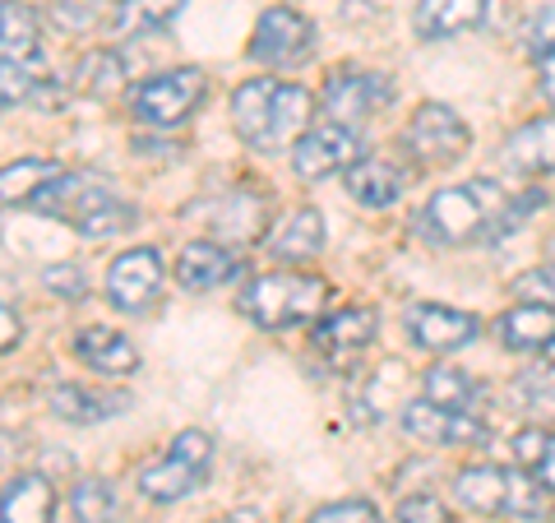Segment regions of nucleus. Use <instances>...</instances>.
<instances>
[{
  "instance_id": "f257e3e1",
  "label": "nucleus",
  "mask_w": 555,
  "mask_h": 523,
  "mask_svg": "<svg viewBox=\"0 0 555 523\" xmlns=\"http://www.w3.org/2000/svg\"><path fill=\"white\" fill-rule=\"evenodd\" d=\"M532 204H542V195L509 200L495 181H463L444 186L426 200V208L416 214V232L436 246H463V241H491L500 232H509L514 222H524Z\"/></svg>"
},
{
  "instance_id": "f03ea898",
  "label": "nucleus",
  "mask_w": 555,
  "mask_h": 523,
  "mask_svg": "<svg viewBox=\"0 0 555 523\" xmlns=\"http://www.w3.org/2000/svg\"><path fill=\"white\" fill-rule=\"evenodd\" d=\"M310 112L315 98L287 79H250L232 93V126L259 153H278L301 139L310 130Z\"/></svg>"
},
{
  "instance_id": "7ed1b4c3",
  "label": "nucleus",
  "mask_w": 555,
  "mask_h": 523,
  "mask_svg": "<svg viewBox=\"0 0 555 523\" xmlns=\"http://www.w3.org/2000/svg\"><path fill=\"white\" fill-rule=\"evenodd\" d=\"M24 208L47 214V218H65L69 228L89 241H107L116 232H126L139 218L134 204H126L107 181L89 177V171H56L38 195L24 200Z\"/></svg>"
},
{
  "instance_id": "20e7f679",
  "label": "nucleus",
  "mask_w": 555,
  "mask_h": 523,
  "mask_svg": "<svg viewBox=\"0 0 555 523\" xmlns=\"http://www.w3.org/2000/svg\"><path fill=\"white\" fill-rule=\"evenodd\" d=\"M454 496L463 510L473 514H509V519H524L537 523L551 514V492L524 468H495V463H481V468H463L454 477Z\"/></svg>"
},
{
  "instance_id": "39448f33",
  "label": "nucleus",
  "mask_w": 555,
  "mask_h": 523,
  "mask_svg": "<svg viewBox=\"0 0 555 523\" xmlns=\"http://www.w3.org/2000/svg\"><path fill=\"white\" fill-rule=\"evenodd\" d=\"M324 296H328V283L315 273H264L236 296V306L259 329H292V324L315 320Z\"/></svg>"
},
{
  "instance_id": "423d86ee",
  "label": "nucleus",
  "mask_w": 555,
  "mask_h": 523,
  "mask_svg": "<svg viewBox=\"0 0 555 523\" xmlns=\"http://www.w3.org/2000/svg\"><path fill=\"white\" fill-rule=\"evenodd\" d=\"M208 463H214V441H208L204 431H181L167 455L153 468H144L139 492H144L149 500H158V505L185 500L208 477Z\"/></svg>"
},
{
  "instance_id": "0eeeda50",
  "label": "nucleus",
  "mask_w": 555,
  "mask_h": 523,
  "mask_svg": "<svg viewBox=\"0 0 555 523\" xmlns=\"http://www.w3.org/2000/svg\"><path fill=\"white\" fill-rule=\"evenodd\" d=\"M467 144H473V130H467L463 116L449 112L444 102H422L403 130V149L422 167H454L467 153Z\"/></svg>"
},
{
  "instance_id": "6e6552de",
  "label": "nucleus",
  "mask_w": 555,
  "mask_h": 523,
  "mask_svg": "<svg viewBox=\"0 0 555 523\" xmlns=\"http://www.w3.org/2000/svg\"><path fill=\"white\" fill-rule=\"evenodd\" d=\"M204 93H208L204 69L185 65V69H167V75L144 79L130 93V102H134V116L144 120V126H163L167 130V126H181V120L204 102Z\"/></svg>"
},
{
  "instance_id": "1a4fd4ad",
  "label": "nucleus",
  "mask_w": 555,
  "mask_h": 523,
  "mask_svg": "<svg viewBox=\"0 0 555 523\" xmlns=\"http://www.w3.org/2000/svg\"><path fill=\"white\" fill-rule=\"evenodd\" d=\"M315 24L306 14L287 10V5H273L259 14L255 24V38H250V61L259 65H273V69H287V65H301L315 56Z\"/></svg>"
},
{
  "instance_id": "9d476101",
  "label": "nucleus",
  "mask_w": 555,
  "mask_h": 523,
  "mask_svg": "<svg viewBox=\"0 0 555 523\" xmlns=\"http://www.w3.org/2000/svg\"><path fill=\"white\" fill-rule=\"evenodd\" d=\"M361 139L352 126H338V120H324V126H310L297 149H292V167H297L301 181H324L334 171H347L352 163H361Z\"/></svg>"
},
{
  "instance_id": "9b49d317",
  "label": "nucleus",
  "mask_w": 555,
  "mask_h": 523,
  "mask_svg": "<svg viewBox=\"0 0 555 523\" xmlns=\"http://www.w3.org/2000/svg\"><path fill=\"white\" fill-rule=\"evenodd\" d=\"M393 102V84L389 75H375V69H338L334 79L324 84V112L338 120V126H357V120H371L379 107Z\"/></svg>"
},
{
  "instance_id": "f8f14e48",
  "label": "nucleus",
  "mask_w": 555,
  "mask_h": 523,
  "mask_svg": "<svg viewBox=\"0 0 555 523\" xmlns=\"http://www.w3.org/2000/svg\"><path fill=\"white\" fill-rule=\"evenodd\" d=\"M408 339L422 347V353H459V347H467L477 334H481V324L473 310H454V306H440V302H416L408 310Z\"/></svg>"
},
{
  "instance_id": "ddd939ff",
  "label": "nucleus",
  "mask_w": 555,
  "mask_h": 523,
  "mask_svg": "<svg viewBox=\"0 0 555 523\" xmlns=\"http://www.w3.org/2000/svg\"><path fill=\"white\" fill-rule=\"evenodd\" d=\"M163 288V255L153 246H139V251H126L107 269V296L116 310H126V316H139V310H149V302L158 296Z\"/></svg>"
},
{
  "instance_id": "4468645a",
  "label": "nucleus",
  "mask_w": 555,
  "mask_h": 523,
  "mask_svg": "<svg viewBox=\"0 0 555 523\" xmlns=\"http://www.w3.org/2000/svg\"><path fill=\"white\" fill-rule=\"evenodd\" d=\"M403 431L412 441H426V445H477L486 441V422L477 412H444L426 398L403 408Z\"/></svg>"
},
{
  "instance_id": "2eb2a0df",
  "label": "nucleus",
  "mask_w": 555,
  "mask_h": 523,
  "mask_svg": "<svg viewBox=\"0 0 555 523\" xmlns=\"http://www.w3.org/2000/svg\"><path fill=\"white\" fill-rule=\"evenodd\" d=\"M241 259L218 246V241H190V246L177 255V283L185 292H214L222 283H232V278H241Z\"/></svg>"
},
{
  "instance_id": "dca6fc26",
  "label": "nucleus",
  "mask_w": 555,
  "mask_h": 523,
  "mask_svg": "<svg viewBox=\"0 0 555 523\" xmlns=\"http://www.w3.org/2000/svg\"><path fill=\"white\" fill-rule=\"evenodd\" d=\"M375 306H343L334 310L328 320L315 324V347L324 357H334V361H347V357H357L361 347H371L375 339Z\"/></svg>"
},
{
  "instance_id": "f3484780",
  "label": "nucleus",
  "mask_w": 555,
  "mask_h": 523,
  "mask_svg": "<svg viewBox=\"0 0 555 523\" xmlns=\"http://www.w3.org/2000/svg\"><path fill=\"white\" fill-rule=\"evenodd\" d=\"M130 408V394L120 390H89V385H56L51 390V412L61 422H75V426H93V422H107V417L126 412Z\"/></svg>"
},
{
  "instance_id": "a211bd4d",
  "label": "nucleus",
  "mask_w": 555,
  "mask_h": 523,
  "mask_svg": "<svg viewBox=\"0 0 555 523\" xmlns=\"http://www.w3.org/2000/svg\"><path fill=\"white\" fill-rule=\"evenodd\" d=\"M495 334L509 353H542V347H555V310L524 302V306H514L500 316Z\"/></svg>"
},
{
  "instance_id": "6ab92c4d",
  "label": "nucleus",
  "mask_w": 555,
  "mask_h": 523,
  "mask_svg": "<svg viewBox=\"0 0 555 523\" xmlns=\"http://www.w3.org/2000/svg\"><path fill=\"white\" fill-rule=\"evenodd\" d=\"M324 251V218L320 208H297L278 222V232L269 237V255L287 259V265H301V259H315Z\"/></svg>"
},
{
  "instance_id": "aec40b11",
  "label": "nucleus",
  "mask_w": 555,
  "mask_h": 523,
  "mask_svg": "<svg viewBox=\"0 0 555 523\" xmlns=\"http://www.w3.org/2000/svg\"><path fill=\"white\" fill-rule=\"evenodd\" d=\"M347 195L366 208H389L398 195H403V171H398L389 158L366 153L361 163L347 167Z\"/></svg>"
},
{
  "instance_id": "412c9836",
  "label": "nucleus",
  "mask_w": 555,
  "mask_h": 523,
  "mask_svg": "<svg viewBox=\"0 0 555 523\" xmlns=\"http://www.w3.org/2000/svg\"><path fill=\"white\" fill-rule=\"evenodd\" d=\"M75 357L83 366H93L98 375H130L139 366V353L134 343L126 334H116V329H83V334L75 339Z\"/></svg>"
},
{
  "instance_id": "4be33fe9",
  "label": "nucleus",
  "mask_w": 555,
  "mask_h": 523,
  "mask_svg": "<svg viewBox=\"0 0 555 523\" xmlns=\"http://www.w3.org/2000/svg\"><path fill=\"white\" fill-rule=\"evenodd\" d=\"M505 167L528 171V177H542V171H555V116L528 120L518 135H509L505 144Z\"/></svg>"
},
{
  "instance_id": "5701e85b",
  "label": "nucleus",
  "mask_w": 555,
  "mask_h": 523,
  "mask_svg": "<svg viewBox=\"0 0 555 523\" xmlns=\"http://www.w3.org/2000/svg\"><path fill=\"white\" fill-rule=\"evenodd\" d=\"M481 10H486V0H422L412 14V24L422 38L440 42V38H454V33L473 28L481 20Z\"/></svg>"
},
{
  "instance_id": "b1692460",
  "label": "nucleus",
  "mask_w": 555,
  "mask_h": 523,
  "mask_svg": "<svg viewBox=\"0 0 555 523\" xmlns=\"http://www.w3.org/2000/svg\"><path fill=\"white\" fill-rule=\"evenodd\" d=\"M56 514V492L38 473H20L5 482V523H51Z\"/></svg>"
},
{
  "instance_id": "393cba45",
  "label": "nucleus",
  "mask_w": 555,
  "mask_h": 523,
  "mask_svg": "<svg viewBox=\"0 0 555 523\" xmlns=\"http://www.w3.org/2000/svg\"><path fill=\"white\" fill-rule=\"evenodd\" d=\"M422 398L426 404H436L444 412H473V398H477V380L459 371V366H430L422 375Z\"/></svg>"
},
{
  "instance_id": "a878e982",
  "label": "nucleus",
  "mask_w": 555,
  "mask_h": 523,
  "mask_svg": "<svg viewBox=\"0 0 555 523\" xmlns=\"http://www.w3.org/2000/svg\"><path fill=\"white\" fill-rule=\"evenodd\" d=\"M509 449H514V463L524 468V473H532L555 496V435L546 426H528V431L514 435Z\"/></svg>"
},
{
  "instance_id": "bb28decb",
  "label": "nucleus",
  "mask_w": 555,
  "mask_h": 523,
  "mask_svg": "<svg viewBox=\"0 0 555 523\" xmlns=\"http://www.w3.org/2000/svg\"><path fill=\"white\" fill-rule=\"evenodd\" d=\"M514 398H518V408L537 417V422H555V361H537L528 371H518Z\"/></svg>"
},
{
  "instance_id": "cd10ccee",
  "label": "nucleus",
  "mask_w": 555,
  "mask_h": 523,
  "mask_svg": "<svg viewBox=\"0 0 555 523\" xmlns=\"http://www.w3.org/2000/svg\"><path fill=\"white\" fill-rule=\"evenodd\" d=\"M218 232L232 241H250L259 228H264V200L250 195V190H232L228 200L218 204Z\"/></svg>"
},
{
  "instance_id": "c85d7f7f",
  "label": "nucleus",
  "mask_w": 555,
  "mask_h": 523,
  "mask_svg": "<svg viewBox=\"0 0 555 523\" xmlns=\"http://www.w3.org/2000/svg\"><path fill=\"white\" fill-rule=\"evenodd\" d=\"M0 24H5V61L10 65H38V24H33V14L20 5V0H5Z\"/></svg>"
},
{
  "instance_id": "c756f323",
  "label": "nucleus",
  "mask_w": 555,
  "mask_h": 523,
  "mask_svg": "<svg viewBox=\"0 0 555 523\" xmlns=\"http://www.w3.org/2000/svg\"><path fill=\"white\" fill-rule=\"evenodd\" d=\"M120 79H126V65H120L116 51H89V56L79 61V69H75V89L93 93V98L116 93Z\"/></svg>"
},
{
  "instance_id": "7c9ffc66",
  "label": "nucleus",
  "mask_w": 555,
  "mask_h": 523,
  "mask_svg": "<svg viewBox=\"0 0 555 523\" xmlns=\"http://www.w3.org/2000/svg\"><path fill=\"white\" fill-rule=\"evenodd\" d=\"M181 10V0H116V33H149V28H163L171 14Z\"/></svg>"
},
{
  "instance_id": "2f4dec72",
  "label": "nucleus",
  "mask_w": 555,
  "mask_h": 523,
  "mask_svg": "<svg viewBox=\"0 0 555 523\" xmlns=\"http://www.w3.org/2000/svg\"><path fill=\"white\" fill-rule=\"evenodd\" d=\"M69 514L75 523H112L116 519V496L102 477H83L75 492H69Z\"/></svg>"
},
{
  "instance_id": "473e14b6",
  "label": "nucleus",
  "mask_w": 555,
  "mask_h": 523,
  "mask_svg": "<svg viewBox=\"0 0 555 523\" xmlns=\"http://www.w3.org/2000/svg\"><path fill=\"white\" fill-rule=\"evenodd\" d=\"M56 163H42V158H28V163H20V167H5V204H20L24 208V200L28 195H38V190L56 177Z\"/></svg>"
},
{
  "instance_id": "72a5a7b5",
  "label": "nucleus",
  "mask_w": 555,
  "mask_h": 523,
  "mask_svg": "<svg viewBox=\"0 0 555 523\" xmlns=\"http://www.w3.org/2000/svg\"><path fill=\"white\" fill-rule=\"evenodd\" d=\"M514 296H518V302H532V306H551L555 310V265L518 273L514 278Z\"/></svg>"
},
{
  "instance_id": "f704fd0d",
  "label": "nucleus",
  "mask_w": 555,
  "mask_h": 523,
  "mask_svg": "<svg viewBox=\"0 0 555 523\" xmlns=\"http://www.w3.org/2000/svg\"><path fill=\"white\" fill-rule=\"evenodd\" d=\"M47 84L42 65H10L5 61V107H20V102H28L33 93H38Z\"/></svg>"
},
{
  "instance_id": "c9c22d12",
  "label": "nucleus",
  "mask_w": 555,
  "mask_h": 523,
  "mask_svg": "<svg viewBox=\"0 0 555 523\" xmlns=\"http://www.w3.org/2000/svg\"><path fill=\"white\" fill-rule=\"evenodd\" d=\"M306 523H385L379 519L375 505L366 500H338V505H324V510H315Z\"/></svg>"
},
{
  "instance_id": "e433bc0d",
  "label": "nucleus",
  "mask_w": 555,
  "mask_h": 523,
  "mask_svg": "<svg viewBox=\"0 0 555 523\" xmlns=\"http://www.w3.org/2000/svg\"><path fill=\"white\" fill-rule=\"evenodd\" d=\"M524 38H528V51H532V56H537V61H546V56H555V5H542V10H537V14H532V20H528V33H524Z\"/></svg>"
},
{
  "instance_id": "4c0bfd02",
  "label": "nucleus",
  "mask_w": 555,
  "mask_h": 523,
  "mask_svg": "<svg viewBox=\"0 0 555 523\" xmlns=\"http://www.w3.org/2000/svg\"><path fill=\"white\" fill-rule=\"evenodd\" d=\"M393 523H454V519H449V510L436 496H408L403 505H398Z\"/></svg>"
},
{
  "instance_id": "58836bf2",
  "label": "nucleus",
  "mask_w": 555,
  "mask_h": 523,
  "mask_svg": "<svg viewBox=\"0 0 555 523\" xmlns=\"http://www.w3.org/2000/svg\"><path fill=\"white\" fill-rule=\"evenodd\" d=\"M42 283L56 292V296H65V302H79V296H83V273H79V265H51V269L42 273Z\"/></svg>"
},
{
  "instance_id": "ea45409f",
  "label": "nucleus",
  "mask_w": 555,
  "mask_h": 523,
  "mask_svg": "<svg viewBox=\"0 0 555 523\" xmlns=\"http://www.w3.org/2000/svg\"><path fill=\"white\" fill-rule=\"evenodd\" d=\"M398 375H403V366H398V361H389V366H379V371H375V380H371V385H375V390H385V385H393ZM357 412L375 417V412H379V398H366V404H361Z\"/></svg>"
},
{
  "instance_id": "a19ab883",
  "label": "nucleus",
  "mask_w": 555,
  "mask_h": 523,
  "mask_svg": "<svg viewBox=\"0 0 555 523\" xmlns=\"http://www.w3.org/2000/svg\"><path fill=\"white\" fill-rule=\"evenodd\" d=\"M542 93L555 102V56H546V61H542Z\"/></svg>"
},
{
  "instance_id": "79ce46f5",
  "label": "nucleus",
  "mask_w": 555,
  "mask_h": 523,
  "mask_svg": "<svg viewBox=\"0 0 555 523\" xmlns=\"http://www.w3.org/2000/svg\"><path fill=\"white\" fill-rule=\"evenodd\" d=\"M0 320H5V353H10V347L20 343V329H14V306L0 310Z\"/></svg>"
},
{
  "instance_id": "37998d69",
  "label": "nucleus",
  "mask_w": 555,
  "mask_h": 523,
  "mask_svg": "<svg viewBox=\"0 0 555 523\" xmlns=\"http://www.w3.org/2000/svg\"><path fill=\"white\" fill-rule=\"evenodd\" d=\"M218 523H259V510H232V514H222Z\"/></svg>"
}]
</instances>
